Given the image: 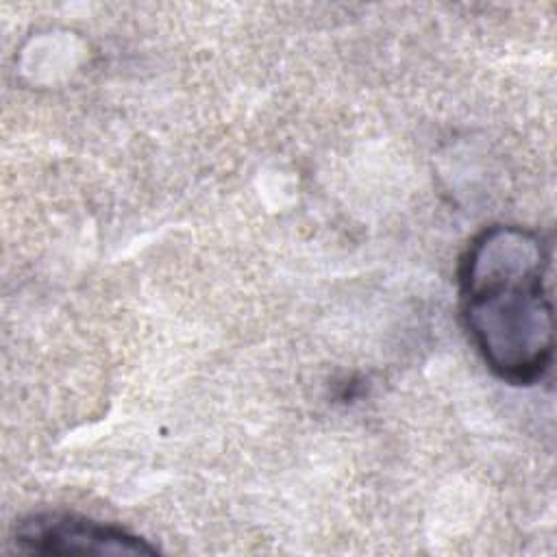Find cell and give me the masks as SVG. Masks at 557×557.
<instances>
[{
  "mask_svg": "<svg viewBox=\"0 0 557 557\" xmlns=\"http://www.w3.org/2000/svg\"><path fill=\"white\" fill-rule=\"evenodd\" d=\"M20 550L35 555H152L144 537L85 516L41 511L22 518L13 535Z\"/></svg>",
  "mask_w": 557,
  "mask_h": 557,
  "instance_id": "cell-2",
  "label": "cell"
},
{
  "mask_svg": "<svg viewBox=\"0 0 557 557\" xmlns=\"http://www.w3.org/2000/svg\"><path fill=\"white\" fill-rule=\"evenodd\" d=\"M542 237L513 224L483 228L459 261V307L485 366L507 383L529 385L553 363V305Z\"/></svg>",
  "mask_w": 557,
  "mask_h": 557,
  "instance_id": "cell-1",
  "label": "cell"
}]
</instances>
